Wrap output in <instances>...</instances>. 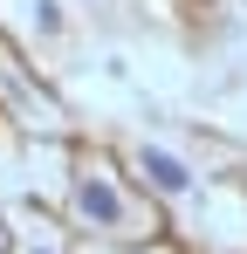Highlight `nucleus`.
<instances>
[{"label": "nucleus", "instance_id": "f257e3e1", "mask_svg": "<svg viewBox=\"0 0 247 254\" xmlns=\"http://www.w3.org/2000/svg\"><path fill=\"white\" fill-rule=\"evenodd\" d=\"M144 165H151V179H158L165 192H179V186H185V165H179V158H165V151H144Z\"/></svg>", "mask_w": 247, "mask_h": 254}]
</instances>
